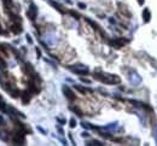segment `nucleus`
Masks as SVG:
<instances>
[{
  "mask_svg": "<svg viewBox=\"0 0 157 146\" xmlns=\"http://www.w3.org/2000/svg\"><path fill=\"white\" fill-rule=\"evenodd\" d=\"M12 141L16 145H23L24 142V133H16L12 138Z\"/></svg>",
  "mask_w": 157,
  "mask_h": 146,
  "instance_id": "obj_1",
  "label": "nucleus"
},
{
  "mask_svg": "<svg viewBox=\"0 0 157 146\" xmlns=\"http://www.w3.org/2000/svg\"><path fill=\"white\" fill-rule=\"evenodd\" d=\"M63 93H64V96L68 98V99H70V100H75V94H74V92H73V91L68 87V86H63Z\"/></svg>",
  "mask_w": 157,
  "mask_h": 146,
  "instance_id": "obj_2",
  "label": "nucleus"
},
{
  "mask_svg": "<svg viewBox=\"0 0 157 146\" xmlns=\"http://www.w3.org/2000/svg\"><path fill=\"white\" fill-rule=\"evenodd\" d=\"M71 70L76 74H80V75H87L88 74V69L87 68H84L82 65H77L75 68H71Z\"/></svg>",
  "mask_w": 157,
  "mask_h": 146,
  "instance_id": "obj_3",
  "label": "nucleus"
},
{
  "mask_svg": "<svg viewBox=\"0 0 157 146\" xmlns=\"http://www.w3.org/2000/svg\"><path fill=\"white\" fill-rule=\"evenodd\" d=\"M36 13H37V11H36V6L34 5V4H30V10L27 12V15H28V17L30 18V20H35V17H36Z\"/></svg>",
  "mask_w": 157,
  "mask_h": 146,
  "instance_id": "obj_4",
  "label": "nucleus"
},
{
  "mask_svg": "<svg viewBox=\"0 0 157 146\" xmlns=\"http://www.w3.org/2000/svg\"><path fill=\"white\" fill-rule=\"evenodd\" d=\"M11 31L15 33V34H19V33L22 31L21 24H19V23H13V24L11 25Z\"/></svg>",
  "mask_w": 157,
  "mask_h": 146,
  "instance_id": "obj_5",
  "label": "nucleus"
},
{
  "mask_svg": "<svg viewBox=\"0 0 157 146\" xmlns=\"http://www.w3.org/2000/svg\"><path fill=\"white\" fill-rule=\"evenodd\" d=\"M31 94V92H23V94H22V100H23V103H29V100H30V96Z\"/></svg>",
  "mask_w": 157,
  "mask_h": 146,
  "instance_id": "obj_6",
  "label": "nucleus"
},
{
  "mask_svg": "<svg viewBox=\"0 0 157 146\" xmlns=\"http://www.w3.org/2000/svg\"><path fill=\"white\" fill-rule=\"evenodd\" d=\"M143 15H144L145 21L147 22V21L150 20V13H149V10H147V9H145V10H144V12H143Z\"/></svg>",
  "mask_w": 157,
  "mask_h": 146,
  "instance_id": "obj_7",
  "label": "nucleus"
},
{
  "mask_svg": "<svg viewBox=\"0 0 157 146\" xmlns=\"http://www.w3.org/2000/svg\"><path fill=\"white\" fill-rule=\"evenodd\" d=\"M5 68H6V63L1 57H0V69H5Z\"/></svg>",
  "mask_w": 157,
  "mask_h": 146,
  "instance_id": "obj_8",
  "label": "nucleus"
},
{
  "mask_svg": "<svg viewBox=\"0 0 157 146\" xmlns=\"http://www.w3.org/2000/svg\"><path fill=\"white\" fill-rule=\"evenodd\" d=\"M70 110H73V111H75V112H76V114H77L78 116H82V112H81L80 110H78V109H77V107H70Z\"/></svg>",
  "mask_w": 157,
  "mask_h": 146,
  "instance_id": "obj_9",
  "label": "nucleus"
},
{
  "mask_svg": "<svg viewBox=\"0 0 157 146\" xmlns=\"http://www.w3.org/2000/svg\"><path fill=\"white\" fill-rule=\"evenodd\" d=\"M75 88H76L77 91H80V92H81V93H84V94L86 93V89H85V88H82V87H80V86H75Z\"/></svg>",
  "mask_w": 157,
  "mask_h": 146,
  "instance_id": "obj_10",
  "label": "nucleus"
},
{
  "mask_svg": "<svg viewBox=\"0 0 157 146\" xmlns=\"http://www.w3.org/2000/svg\"><path fill=\"white\" fill-rule=\"evenodd\" d=\"M50 3H51V5H53L54 7H57V10H59V11H62V9H61V6H59V5H58V4H57L56 1H50Z\"/></svg>",
  "mask_w": 157,
  "mask_h": 146,
  "instance_id": "obj_11",
  "label": "nucleus"
},
{
  "mask_svg": "<svg viewBox=\"0 0 157 146\" xmlns=\"http://www.w3.org/2000/svg\"><path fill=\"white\" fill-rule=\"evenodd\" d=\"M69 126L71 127V128H74V127L76 126V122H75V120H74V118H71V120H70V124H69Z\"/></svg>",
  "mask_w": 157,
  "mask_h": 146,
  "instance_id": "obj_12",
  "label": "nucleus"
},
{
  "mask_svg": "<svg viewBox=\"0 0 157 146\" xmlns=\"http://www.w3.org/2000/svg\"><path fill=\"white\" fill-rule=\"evenodd\" d=\"M5 124V121H4V117L0 116V126H4Z\"/></svg>",
  "mask_w": 157,
  "mask_h": 146,
  "instance_id": "obj_13",
  "label": "nucleus"
},
{
  "mask_svg": "<svg viewBox=\"0 0 157 146\" xmlns=\"http://www.w3.org/2000/svg\"><path fill=\"white\" fill-rule=\"evenodd\" d=\"M27 40H28L29 44H33V40H31V38H30V35H27Z\"/></svg>",
  "mask_w": 157,
  "mask_h": 146,
  "instance_id": "obj_14",
  "label": "nucleus"
},
{
  "mask_svg": "<svg viewBox=\"0 0 157 146\" xmlns=\"http://www.w3.org/2000/svg\"><path fill=\"white\" fill-rule=\"evenodd\" d=\"M78 7H81V9H85V7H86V5H85V4H82V3H78Z\"/></svg>",
  "mask_w": 157,
  "mask_h": 146,
  "instance_id": "obj_15",
  "label": "nucleus"
},
{
  "mask_svg": "<svg viewBox=\"0 0 157 146\" xmlns=\"http://www.w3.org/2000/svg\"><path fill=\"white\" fill-rule=\"evenodd\" d=\"M36 52H37V57H39V58H40V57H41V53H40V50H39V48H36Z\"/></svg>",
  "mask_w": 157,
  "mask_h": 146,
  "instance_id": "obj_16",
  "label": "nucleus"
},
{
  "mask_svg": "<svg viewBox=\"0 0 157 146\" xmlns=\"http://www.w3.org/2000/svg\"><path fill=\"white\" fill-rule=\"evenodd\" d=\"M82 82H86V83H89V80H86V79H81Z\"/></svg>",
  "mask_w": 157,
  "mask_h": 146,
  "instance_id": "obj_17",
  "label": "nucleus"
}]
</instances>
